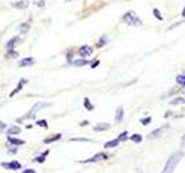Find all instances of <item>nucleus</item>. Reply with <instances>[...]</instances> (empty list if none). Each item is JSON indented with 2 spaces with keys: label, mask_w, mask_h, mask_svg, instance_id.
Masks as SVG:
<instances>
[{
  "label": "nucleus",
  "mask_w": 185,
  "mask_h": 173,
  "mask_svg": "<svg viewBox=\"0 0 185 173\" xmlns=\"http://www.w3.org/2000/svg\"><path fill=\"white\" fill-rule=\"evenodd\" d=\"M165 127H161V128H159V129H155V130H153L152 133L148 135V139H153V137H157V136H160V134H161V132L164 129Z\"/></svg>",
  "instance_id": "18"
},
{
  "label": "nucleus",
  "mask_w": 185,
  "mask_h": 173,
  "mask_svg": "<svg viewBox=\"0 0 185 173\" xmlns=\"http://www.w3.org/2000/svg\"><path fill=\"white\" fill-rule=\"evenodd\" d=\"M89 64V61L86 60V59H82V58H80V59H76V60L73 61V65L75 67H83V66H86V65Z\"/></svg>",
  "instance_id": "13"
},
{
  "label": "nucleus",
  "mask_w": 185,
  "mask_h": 173,
  "mask_svg": "<svg viewBox=\"0 0 185 173\" xmlns=\"http://www.w3.org/2000/svg\"><path fill=\"white\" fill-rule=\"evenodd\" d=\"M83 105H85L86 110H88V111H93V110H94V105L91 104V102L89 101V98H87V97L83 99Z\"/></svg>",
  "instance_id": "17"
},
{
  "label": "nucleus",
  "mask_w": 185,
  "mask_h": 173,
  "mask_svg": "<svg viewBox=\"0 0 185 173\" xmlns=\"http://www.w3.org/2000/svg\"><path fill=\"white\" fill-rule=\"evenodd\" d=\"M62 137V134H57V135H54L53 137H50V139H46L45 141H44V143L45 144H49V143H52V142L57 141V140H59Z\"/></svg>",
  "instance_id": "21"
},
{
  "label": "nucleus",
  "mask_w": 185,
  "mask_h": 173,
  "mask_svg": "<svg viewBox=\"0 0 185 173\" xmlns=\"http://www.w3.org/2000/svg\"><path fill=\"white\" fill-rule=\"evenodd\" d=\"M17 39H19V37H13V38H11V39L7 42L6 48H7L8 54H15V56H16V53H14V46H15V43L17 42Z\"/></svg>",
  "instance_id": "6"
},
{
  "label": "nucleus",
  "mask_w": 185,
  "mask_h": 173,
  "mask_svg": "<svg viewBox=\"0 0 185 173\" xmlns=\"http://www.w3.org/2000/svg\"><path fill=\"white\" fill-rule=\"evenodd\" d=\"M71 142H89L90 140L89 139H86V137H74V139H71Z\"/></svg>",
  "instance_id": "24"
},
{
  "label": "nucleus",
  "mask_w": 185,
  "mask_h": 173,
  "mask_svg": "<svg viewBox=\"0 0 185 173\" xmlns=\"http://www.w3.org/2000/svg\"><path fill=\"white\" fill-rule=\"evenodd\" d=\"M5 127H6V124H5V122H2V121L0 120V129H4Z\"/></svg>",
  "instance_id": "33"
},
{
  "label": "nucleus",
  "mask_w": 185,
  "mask_h": 173,
  "mask_svg": "<svg viewBox=\"0 0 185 173\" xmlns=\"http://www.w3.org/2000/svg\"><path fill=\"white\" fill-rule=\"evenodd\" d=\"M1 166L7 170H12V171H17L21 169V164L16 161H12L9 163H1Z\"/></svg>",
  "instance_id": "5"
},
{
  "label": "nucleus",
  "mask_w": 185,
  "mask_h": 173,
  "mask_svg": "<svg viewBox=\"0 0 185 173\" xmlns=\"http://www.w3.org/2000/svg\"><path fill=\"white\" fill-rule=\"evenodd\" d=\"M150 121H152V118L147 117V118H144V119H141V120H140V122H141V124H142L144 126H147V125H149V124H150Z\"/></svg>",
  "instance_id": "27"
},
{
  "label": "nucleus",
  "mask_w": 185,
  "mask_h": 173,
  "mask_svg": "<svg viewBox=\"0 0 185 173\" xmlns=\"http://www.w3.org/2000/svg\"><path fill=\"white\" fill-rule=\"evenodd\" d=\"M182 16H184L185 17V7H184V9H183V12H182Z\"/></svg>",
  "instance_id": "35"
},
{
  "label": "nucleus",
  "mask_w": 185,
  "mask_h": 173,
  "mask_svg": "<svg viewBox=\"0 0 185 173\" xmlns=\"http://www.w3.org/2000/svg\"><path fill=\"white\" fill-rule=\"evenodd\" d=\"M110 128V125L109 124H105V122H99L96 126H94V130L95 132H104L107 129Z\"/></svg>",
  "instance_id": "10"
},
{
  "label": "nucleus",
  "mask_w": 185,
  "mask_h": 173,
  "mask_svg": "<svg viewBox=\"0 0 185 173\" xmlns=\"http://www.w3.org/2000/svg\"><path fill=\"white\" fill-rule=\"evenodd\" d=\"M127 132H126V130H125V132H123V133L122 134H119V135H118V137H117V139H118V140H119V142H123V141H126V140H127L128 139V136H127Z\"/></svg>",
  "instance_id": "23"
},
{
  "label": "nucleus",
  "mask_w": 185,
  "mask_h": 173,
  "mask_svg": "<svg viewBox=\"0 0 185 173\" xmlns=\"http://www.w3.org/2000/svg\"><path fill=\"white\" fill-rule=\"evenodd\" d=\"M8 142L13 145H22L25 144V141L23 140H20V139H15V137L8 136Z\"/></svg>",
  "instance_id": "15"
},
{
  "label": "nucleus",
  "mask_w": 185,
  "mask_h": 173,
  "mask_svg": "<svg viewBox=\"0 0 185 173\" xmlns=\"http://www.w3.org/2000/svg\"><path fill=\"white\" fill-rule=\"evenodd\" d=\"M108 42V39L107 38H105V37H102V38H101V39H99V43H97V46H99V48H101V46H103V45L105 44V43H107Z\"/></svg>",
  "instance_id": "30"
},
{
  "label": "nucleus",
  "mask_w": 185,
  "mask_h": 173,
  "mask_svg": "<svg viewBox=\"0 0 185 173\" xmlns=\"http://www.w3.org/2000/svg\"><path fill=\"white\" fill-rule=\"evenodd\" d=\"M104 159H108V155L104 153H97V155H95L94 157L88 158V159H86V161H82L81 163H82V164H87V163H97V162L104 161Z\"/></svg>",
  "instance_id": "4"
},
{
  "label": "nucleus",
  "mask_w": 185,
  "mask_h": 173,
  "mask_svg": "<svg viewBox=\"0 0 185 173\" xmlns=\"http://www.w3.org/2000/svg\"><path fill=\"white\" fill-rule=\"evenodd\" d=\"M29 29H30V23H23L22 25H21V34L28 32Z\"/></svg>",
  "instance_id": "25"
},
{
  "label": "nucleus",
  "mask_w": 185,
  "mask_h": 173,
  "mask_svg": "<svg viewBox=\"0 0 185 173\" xmlns=\"http://www.w3.org/2000/svg\"><path fill=\"white\" fill-rule=\"evenodd\" d=\"M171 105H179V104H185V98H182V97H178V98H175L173 101L170 102Z\"/></svg>",
  "instance_id": "22"
},
{
  "label": "nucleus",
  "mask_w": 185,
  "mask_h": 173,
  "mask_svg": "<svg viewBox=\"0 0 185 173\" xmlns=\"http://www.w3.org/2000/svg\"><path fill=\"white\" fill-rule=\"evenodd\" d=\"M37 126H41V127H44V128H48V122L46 120H38L36 122Z\"/></svg>",
  "instance_id": "29"
},
{
  "label": "nucleus",
  "mask_w": 185,
  "mask_h": 173,
  "mask_svg": "<svg viewBox=\"0 0 185 173\" xmlns=\"http://www.w3.org/2000/svg\"><path fill=\"white\" fill-rule=\"evenodd\" d=\"M36 171L34 169H28V170H23V173H35Z\"/></svg>",
  "instance_id": "32"
},
{
  "label": "nucleus",
  "mask_w": 185,
  "mask_h": 173,
  "mask_svg": "<svg viewBox=\"0 0 185 173\" xmlns=\"http://www.w3.org/2000/svg\"><path fill=\"white\" fill-rule=\"evenodd\" d=\"M123 21L125 23L130 24V25H133V27H139V25L142 24L141 19L133 11H128L127 13H125L123 15Z\"/></svg>",
  "instance_id": "2"
},
{
  "label": "nucleus",
  "mask_w": 185,
  "mask_h": 173,
  "mask_svg": "<svg viewBox=\"0 0 185 173\" xmlns=\"http://www.w3.org/2000/svg\"><path fill=\"white\" fill-rule=\"evenodd\" d=\"M182 157H183V153L182 151H177V153H173L169 159L167 161L164 165V169H163V172H173L175 169H176V166L178 165V163L181 162Z\"/></svg>",
  "instance_id": "1"
},
{
  "label": "nucleus",
  "mask_w": 185,
  "mask_h": 173,
  "mask_svg": "<svg viewBox=\"0 0 185 173\" xmlns=\"http://www.w3.org/2000/svg\"><path fill=\"white\" fill-rule=\"evenodd\" d=\"M48 106H50L49 103H37V104L34 105V107L30 111H29V113L27 114V116H25V117L22 118V119H29V118H33L35 117V114H36V112H38L39 110L44 109V107H48Z\"/></svg>",
  "instance_id": "3"
},
{
  "label": "nucleus",
  "mask_w": 185,
  "mask_h": 173,
  "mask_svg": "<svg viewBox=\"0 0 185 173\" xmlns=\"http://www.w3.org/2000/svg\"><path fill=\"white\" fill-rule=\"evenodd\" d=\"M49 153V151H46L44 155H42V156H39V157H37L36 158V162L37 163H44L45 162V157H46V155Z\"/></svg>",
  "instance_id": "28"
},
{
  "label": "nucleus",
  "mask_w": 185,
  "mask_h": 173,
  "mask_svg": "<svg viewBox=\"0 0 185 173\" xmlns=\"http://www.w3.org/2000/svg\"><path fill=\"white\" fill-rule=\"evenodd\" d=\"M7 133H8L9 135H17V134L21 133V129L20 127H17V126H13V127H11V128L7 130Z\"/></svg>",
  "instance_id": "16"
},
{
  "label": "nucleus",
  "mask_w": 185,
  "mask_h": 173,
  "mask_svg": "<svg viewBox=\"0 0 185 173\" xmlns=\"http://www.w3.org/2000/svg\"><path fill=\"white\" fill-rule=\"evenodd\" d=\"M176 82L182 87H185V74H179L176 76Z\"/></svg>",
  "instance_id": "19"
},
{
  "label": "nucleus",
  "mask_w": 185,
  "mask_h": 173,
  "mask_svg": "<svg viewBox=\"0 0 185 173\" xmlns=\"http://www.w3.org/2000/svg\"><path fill=\"white\" fill-rule=\"evenodd\" d=\"M99 65V61L96 60L95 62H93V64H91V68H96V67H97Z\"/></svg>",
  "instance_id": "31"
},
{
  "label": "nucleus",
  "mask_w": 185,
  "mask_h": 173,
  "mask_svg": "<svg viewBox=\"0 0 185 173\" xmlns=\"http://www.w3.org/2000/svg\"><path fill=\"white\" fill-rule=\"evenodd\" d=\"M88 125V121H83V124H81V126H86Z\"/></svg>",
  "instance_id": "34"
},
{
  "label": "nucleus",
  "mask_w": 185,
  "mask_h": 173,
  "mask_svg": "<svg viewBox=\"0 0 185 173\" xmlns=\"http://www.w3.org/2000/svg\"><path fill=\"white\" fill-rule=\"evenodd\" d=\"M130 139H131V141H133L134 143H140V142L142 141V135H140V134H133Z\"/></svg>",
  "instance_id": "20"
},
{
  "label": "nucleus",
  "mask_w": 185,
  "mask_h": 173,
  "mask_svg": "<svg viewBox=\"0 0 185 173\" xmlns=\"http://www.w3.org/2000/svg\"><path fill=\"white\" fill-rule=\"evenodd\" d=\"M79 53L81 57H89L93 53V48L89 45H82L81 48H79Z\"/></svg>",
  "instance_id": "7"
},
{
  "label": "nucleus",
  "mask_w": 185,
  "mask_h": 173,
  "mask_svg": "<svg viewBox=\"0 0 185 173\" xmlns=\"http://www.w3.org/2000/svg\"><path fill=\"white\" fill-rule=\"evenodd\" d=\"M153 14H154V16H155L156 19H159V20H160V21L163 20V16L161 15L160 11H159L157 8H154V9H153Z\"/></svg>",
  "instance_id": "26"
},
{
  "label": "nucleus",
  "mask_w": 185,
  "mask_h": 173,
  "mask_svg": "<svg viewBox=\"0 0 185 173\" xmlns=\"http://www.w3.org/2000/svg\"><path fill=\"white\" fill-rule=\"evenodd\" d=\"M124 119V109L123 106H119L116 110V116H115V120L116 122H122Z\"/></svg>",
  "instance_id": "8"
},
{
  "label": "nucleus",
  "mask_w": 185,
  "mask_h": 173,
  "mask_svg": "<svg viewBox=\"0 0 185 173\" xmlns=\"http://www.w3.org/2000/svg\"><path fill=\"white\" fill-rule=\"evenodd\" d=\"M25 83H27V80H25V79H22V80H20V82H19V84H17L16 89H14V90H13V91H12V93H11L9 96L13 97V96H14V95H15V93H19V91H20V90H21V89L23 88V85H25Z\"/></svg>",
  "instance_id": "11"
},
{
  "label": "nucleus",
  "mask_w": 185,
  "mask_h": 173,
  "mask_svg": "<svg viewBox=\"0 0 185 173\" xmlns=\"http://www.w3.org/2000/svg\"><path fill=\"white\" fill-rule=\"evenodd\" d=\"M35 62V59L33 57H28V58H25L20 61V66L21 67H28V66H31Z\"/></svg>",
  "instance_id": "9"
},
{
  "label": "nucleus",
  "mask_w": 185,
  "mask_h": 173,
  "mask_svg": "<svg viewBox=\"0 0 185 173\" xmlns=\"http://www.w3.org/2000/svg\"><path fill=\"white\" fill-rule=\"evenodd\" d=\"M118 144H119V140H118V139H115V140H111V141L107 142V143L104 144V148H105V149H109V148H116Z\"/></svg>",
  "instance_id": "14"
},
{
  "label": "nucleus",
  "mask_w": 185,
  "mask_h": 173,
  "mask_svg": "<svg viewBox=\"0 0 185 173\" xmlns=\"http://www.w3.org/2000/svg\"><path fill=\"white\" fill-rule=\"evenodd\" d=\"M29 6L28 1H25V0H21V1H17V2H14L13 4V7L19 8V9H23V8H27Z\"/></svg>",
  "instance_id": "12"
}]
</instances>
